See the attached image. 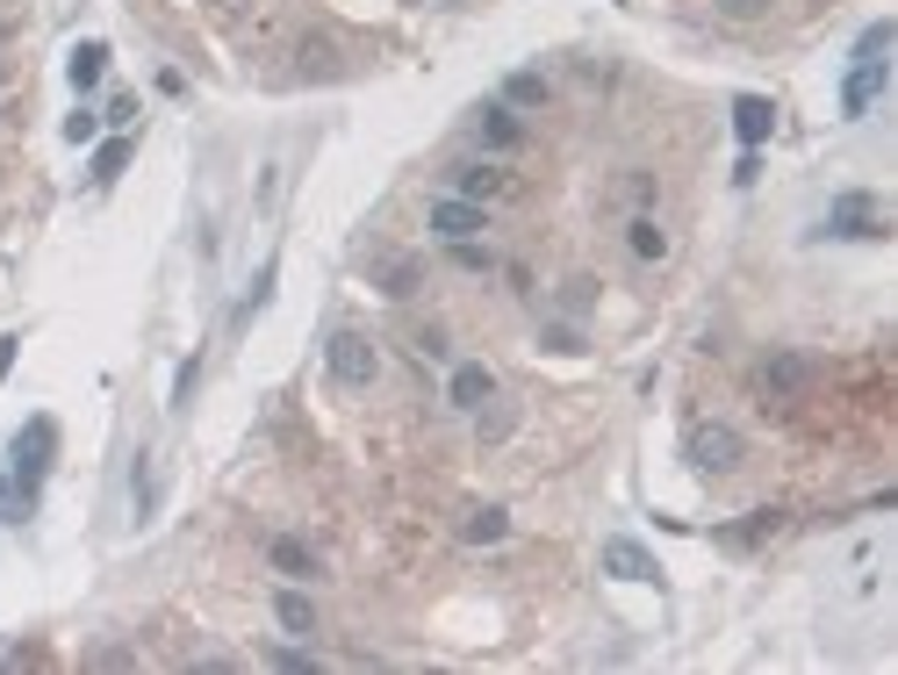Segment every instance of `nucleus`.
<instances>
[{
	"mask_svg": "<svg viewBox=\"0 0 898 675\" xmlns=\"http://www.w3.org/2000/svg\"><path fill=\"white\" fill-rule=\"evenodd\" d=\"M482 144H496V151L525 144V122H517V109H504V101H490V109H482Z\"/></svg>",
	"mask_w": 898,
	"mask_h": 675,
	"instance_id": "obj_14",
	"label": "nucleus"
},
{
	"mask_svg": "<svg viewBox=\"0 0 898 675\" xmlns=\"http://www.w3.org/2000/svg\"><path fill=\"white\" fill-rule=\"evenodd\" d=\"M374 281H382V295H389V302H403V295H417L424 266H417V259H389V266L374 273Z\"/></svg>",
	"mask_w": 898,
	"mask_h": 675,
	"instance_id": "obj_19",
	"label": "nucleus"
},
{
	"mask_svg": "<svg viewBox=\"0 0 898 675\" xmlns=\"http://www.w3.org/2000/svg\"><path fill=\"white\" fill-rule=\"evenodd\" d=\"M14 352H22V338H0V381L14 374Z\"/></svg>",
	"mask_w": 898,
	"mask_h": 675,
	"instance_id": "obj_36",
	"label": "nucleus"
},
{
	"mask_svg": "<svg viewBox=\"0 0 898 675\" xmlns=\"http://www.w3.org/2000/svg\"><path fill=\"white\" fill-rule=\"evenodd\" d=\"M763 8H769V0H719V14H726V22H755Z\"/></svg>",
	"mask_w": 898,
	"mask_h": 675,
	"instance_id": "obj_31",
	"label": "nucleus"
},
{
	"mask_svg": "<svg viewBox=\"0 0 898 675\" xmlns=\"http://www.w3.org/2000/svg\"><path fill=\"white\" fill-rule=\"evenodd\" d=\"M504 532H511V511H496V503H482V511H467L461 540H467V546H490V540H504Z\"/></svg>",
	"mask_w": 898,
	"mask_h": 675,
	"instance_id": "obj_17",
	"label": "nucleus"
},
{
	"mask_svg": "<svg viewBox=\"0 0 898 675\" xmlns=\"http://www.w3.org/2000/svg\"><path fill=\"white\" fill-rule=\"evenodd\" d=\"M891 43H898V29L891 22H870V29H862V43H856V58H885Z\"/></svg>",
	"mask_w": 898,
	"mask_h": 675,
	"instance_id": "obj_24",
	"label": "nucleus"
},
{
	"mask_svg": "<svg viewBox=\"0 0 898 675\" xmlns=\"http://www.w3.org/2000/svg\"><path fill=\"white\" fill-rule=\"evenodd\" d=\"M29 503H37V496H22V488H14V474H0V525H14Z\"/></svg>",
	"mask_w": 898,
	"mask_h": 675,
	"instance_id": "obj_25",
	"label": "nucleus"
},
{
	"mask_svg": "<svg viewBox=\"0 0 898 675\" xmlns=\"http://www.w3.org/2000/svg\"><path fill=\"white\" fill-rule=\"evenodd\" d=\"M130 662H137L130 647H101V654H94V668H130Z\"/></svg>",
	"mask_w": 898,
	"mask_h": 675,
	"instance_id": "obj_35",
	"label": "nucleus"
},
{
	"mask_svg": "<svg viewBox=\"0 0 898 675\" xmlns=\"http://www.w3.org/2000/svg\"><path fill=\"white\" fill-rule=\"evenodd\" d=\"M101 72H109V43H94V37H87V43H72V58H65V80L80 87V94H87V87H101Z\"/></svg>",
	"mask_w": 898,
	"mask_h": 675,
	"instance_id": "obj_12",
	"label": "nucleus"
},
{
	"mask_svg": "<svg viewBox=\"0 0 898 675\" xmlns=\"http://www.w3.org/2000/svg\"><path fill=\"white\" fill-rule=\"evenodd\" d=\"M769 130H776V101H763V94H740V101H734V137L755 151Z\"/></svg>",
	"mask_w": 898,
	"mask_h": 675,
	"instance_id": "obj_11",
	"label": "nucleus"
},
{
	"mask_svg": "<svg viewBox=\"0 0 898 675\" xmlns=\"http://www.w3.org/2000/svg\"><path fill=\"white\" fill-rule=\"evenodd\" d=\"M324 366H331L339 389H367V381L382 374V352H374L367 331H331L324 338Z\"/></svg>",
	"mask_w": 898,
	"mask_h": 675,
	"instance_id": "obj_1",
	"label": "nucleus"
},
{
	"mask_svg": "<svg viewBox=\"0 0 898 675\" xmlns=\"http://www.w3.org/2000/svg\"><path fill=\"white\" fill-rule=\"evenodd\" d=\"M539 345H546V352H583V338H575L568 324H546V331H539Z\"/></svg>",
	"mask_w": 898,
	"mask_h": 675,
	"instance_id": "obj_29",
	"label": "nucleus"
},
{
	"mask_svg": "<svg viewBox=\"0 0 898 675\" xmlns=\"http://www.w3.org/2000/svg\"><path fill=\"white\" fill-rule=\"evenodd\" d=\"M589 295H597V281H568V295H561V302H568V310L583 316V310H589Z\"/></svg>",
	"mask_w": 898,
	"mask_h": 675,
	"instance_id": "obj_34",
	"label": "nucleus"
},
{
	"mask_svg": "<svg viewBox=\"0 0 898 675\" xmlns=\"http://www.w3.org/2000/svg\"><path fill=\"white\" fill-rule=\"evenodd\" d=\"M266 662H273V668H287V675H310V668H316V654H302V647H266Z\"/></svg>",
	"mask_w": 898,
	"mask_h": 675,
	"instance_id": "obj_26",
	"label": "nucleus"
},
{
	"mask_svg": "<svg viewBox=\"0 0 898 675\" xmlns=\"http://www.w3.org/2000/svg\"><path fill=\"white\" fill-rule=\"evenodd\" d=\"M432 230H438L446 244L482 238V230H490V209H482V202H461V194H438V202H432Z\"/></svg>",
	"mask_w": 898,
	"mask_h": 675,
	"instance_id": "obj_6",
	"label": "nucleus"
},
{
	"mask_svg": "<svg viewBox=\"0 0 898 675\" xmlns=\"http://www.w3.org/2000/svg\"><path fill=\"white\" fill-rule=\"evenodd\" d=\"M51 453H58V424L51 417H29L22 432H14V488H22V496H37V488H43Z\"/></svg>",
	"mask_w": 898,
	"mask_h": 675,
	"instance_id": "obj_3",
	"label": "nucleus"
},
{
	"mask_svg": "<svg viewBox=\"0 0 898 675\" xmlns=\"http://www.w3.org/2000/svg\"><path fill=\"white\" fill-rule=\"evenodd\" d=\"M109 122H115V130H130V122H137V94H115L109 101Z\"/></svg>",
	"mask_w": 898,
	"mask_h": 675,
	"instance_id": "obj_33",
	"label": "nucleus"
},
{
	"mask_svg": "<svg viewBox=\"0 0 898 675\" xmlns=\"http://www.w3.org/2000/svg\"><path fill=\"white\" fill-rule=\"evenodd\" d=\"M453 259H461L467 273H490V266H496V259H490V244H475V238H461V244H453Z\"/></svg>",
	"mask_w": 898,
	"mask_h": 675,
	"instance_id": "obj_27",
	"label": "nucleus"
},
{
	"mask_svg": "<svg viewBox=\"0 0 898 675\" xmlns=\"http://www.w3.org/2000/svg\"><path fill=\"white\" fill-rule=\"evenodd\" d=\"M885 209H877V194H841V202L827 209V238H885Z\"/></svg>",
	"mask_w": 898,
	"mask_h": 675,
	"instance_id": "obj_4",
	"label": "nucleus"
},
{
	"mask_svg": "<svg viewBox=\"0 0 898 675\" xmlns=\"http://www.w3.org/2000/svg\"><path fill=\"white\" fill-rule=\"evenodd\" d=\"M273 618H281V633L316 639V611H310V596H302V590H281V596H273Z\"/></svg>",
	"mask_w": 898,
	"mask_h": 675,
	"instance_id": "obj_13",
	"label": "nucleus"
},
{
	"mask_svg": "<svg viewBox=\"0 0 898 675\" xmlns=\"http://www.w3.org/2000/svg\"><path fill=\"white\" fill-rule=\"evenodd\" d=\"M626 244H633V259H647V266H654V259H668V230L654 223V216H633L626 223Z\"/></svg>",
	"mask_w": 898,
	"mask_h": 675,
	"instance_id": "obj_18",
	"label": "nucleus"
},
{
	"mask_svg": "<svg viewBox=\"0 0 898 675\" xmlns=\"http://www.w3.org/2000/svg\"><path fill=\"white\" fill-rule=\"evenodd\" d=\"M266 561L281 567L287 582H316V575H324V567H316V554H310L302 540H287V532H273V540H266Z\"/></svg>",
	"mask_w": 898,
	"mask_h": 675,
	"instance_id": "obj_10",
	"label": "nucleus"
},
{
	"mask_svg": "<svg viewBox=\"0 0 898 675\" xmlns=\"http://www.w3.org/2000/svg\"><path fill=\"white\" fill-rule=\"evenodd\" d=\"M130 151H137V144H130V137H109V144H101V151H94V188H109V180H115V173H123V165H130Z\"/></svg>",
	"mask_w": 898,
	"mask_h": 675,
	"instance_id": "obj_20",
	"label": "nucleus"
},
{
	"mask_svg": "<svg viewBox=\"0 0 898 675\" xmlns=\"http://www.w3.org/2000/svg\"><path fill=\"white\" fill-rule=\"evenodd\" d=\"M151 503H159V482H151V467H137V517H151Z\"/></svg>",
	"mask_w": 898,
	"mask_h": 675,
	"instance_id": "obj_32",
	"label": "nucleus"
},
{
	"mask_svg": "<svg viewBox=\"0 0 898 675\" xmlns=\"http://www.w3.org/2000/svg\"><path fill=\"white\" fill-rule=\"evenodd\" d=\"M683 460H690L697 474H734L740 460H748V439H740L734 424H690V439H683Z\"/></svg>",
	"mask_w": 898,
	"mask_h": 675,
	"instance_id": "obj_2",
	"label": "nucleus"
},
{
	"mask_svg": "<svg viewBox=\"0 0 898 675\" xmlns=\"http://www.w3.org/2000/svg\"><path fill=\"white\" fill-rule=\"evenodd\" d=\"M94 130H101V115H65V144H94Z\"/></svg>",
	"mask_w": 898,
	"mask_h": 675,
	"instance_id": "obj_28",
	"label": "nucleus"
},
{
	"mask_svg": "<svg viewBox=\"0 0 898 675\" xmlns=\"http://www.w3.org/2000/svg\"><path fill=\"white\" fill-rule=\"evenodd\" d=\"M755 381H763V395H769V403H790V395H805V389H813V360H805V352H769V360H763V374H755Z\"/></svg>",
	"mask_w": 898,
	"mask_h": 675,
	"instance_id": "obj_5",
	"label": "nucleus"
},
{
	"mask_svg": "<svg viewBox=\"0 0 898 675\" xmlns=\"http://www.w3.org/2000/svg\"><path fill=\"white\" fill-rule=\"evenodd\" d=\"M604 567H612L618 582H662V567L640 540H604Z\"/></svg>",
	"mask_w": 898,
	"mask_h": 675,
	"instance_id": "obj_9",
	"label": "nucleus"
},
{
	"mask_svg": "<svg viewBox=\"0 0 898 675\" xmlns=\"http://www.w3.org/2000/svg\"><path fill=\"white\" fill-rule=\"evenodd\" d=\"M453 194L461 202H490V194H504V173L496 165H453Z\"/></svg>",
	"mask_w": 898,
	"mask_h": 675,
	"instance_id": "obj_15",
	"label": "nucleus"
},
{
	"mask_svg": "<svg viewBox=\"0 0 898 675\" xmlns=\"http://www.w3.org/2000/svg\"><path fill=\"white\" fill-rule=\"evenodd\" d=\"M417 360H453V345H446V331H417Z\"/></svg>",
	"mask_w": 898,
	"mask_h": 675,
	"instance_id": "obj_30",
	"label": "nucleus"
},
{
	"mask_svg": "<svg viewBox=\"0 0 898 675\" xmlns=\"http://www.w3.org/2000/svg\"><path fill=\"white\" fill-rule=\"evenodd\" d=\"M8 37H14V22H0V43H8Z\"/></svg>",
	"mask_w": 898,
	"mask_h": 675,
	"instance_id": "obj_37",
	"label": "nucleus"
},
{
	"mask_svg": "<svg viewBox=\"0 0 898 675\" xmlns=\"http://www.w3.org/2000/svg\"><path fill=\"white\" fill-rule=\"evenodd\" d=\"M776 525H784V511H755V517H748V525H734V532H719V540H726V546H763V540H769V532H776Z\"/></svg>",
	"mask_w": 898,
	"mask_h": 675,
	"instance_id": "obj_21",
	"label": "nucleus"
},
{
	"mask_svg": "<svg viewBox=\"0 0 898 675\" xmlns=\"http://www.w3.org/2000/svg\"><path fill=\"white\" fill-rule=\"evenodd\" d=\"M266 295H273V259H266V266H259V273H252V288H245V302H238V324H252V316H259V310H266Z\"/></svg>",
	"mask_w": 898,
	"mask_h": 675,
	"instance_id": "obj_22",
	"label": "nucleus"
},
{
	"mask_svg": "<svg viewBox=\"0 0 898 675\" xmlns=\"http://www.w3.org/2000/svg\"><path fill=\"white\" fill-rule=\"evenodd\" d=\"M0 87H8V66H0Z\"/></svg>",
	"mask_w": 898,
	"mask_h": 675,
	"instance_id": "obj_38",
	"label": "nucleus"
},
{
	"mask_svg": "<svg viewBox=\"0 0 898 675\" xmlns=\"http://www.w3.org/2000/svg\"><path fill=\"white\" fill-rule=\"evenodd\" d=\"M885 58H856V72L841 80V115H870V101L885 94Z\"/></svg>",
	"mask_w": 898,
	"mask_h": 675,
	"instance_id": "obj_7",
	"label": "nucleus"
},
{
	"mask_svg": "<svg viewBox=\"0 0 898 675\" xmlns=\"http://www.w3.org/2000/svg\"><path fill=\"white\" fill-rule=\"evenodd\" d=\"M194 389H202V352H194V360H180V374H173V410H188Z\"/></svg>",
	"mask_w": 898,
	"mask_h": 675,
	"instance_id": "obj_23",
	"label": "nucleus"
},
{
	"mask_svg": "<svg viewBox=\"0 0 898 675\" xmlns=\"http://www.w3.org/2000/svg\"><path fill=\"white\" fill-rule=\"evenodd\" d=\"M546 101H554V87L539 72H511L504 80V109H546Z\"/></svg>",
	"mask_w": 898,
	"mask_h": 675,
	"instance_id": "obj_16",
	"label": "nucleus"
},
{
	"mask_svg": "<svg viewBox=\"0 0 898 675\" xmlns=\"http://www.w3.org/2000/svg\"><path fill=\"white\" fill-rule=\"evenodd\" d=\"M446 403H453V410H490V403H496V374H490V366H453Z\"/></svg>",
	"mask_w": 898,
	"mask_h": 675,
	"instance_id": "obj_8",
	"label": "nucleus"
}]
</instances>
